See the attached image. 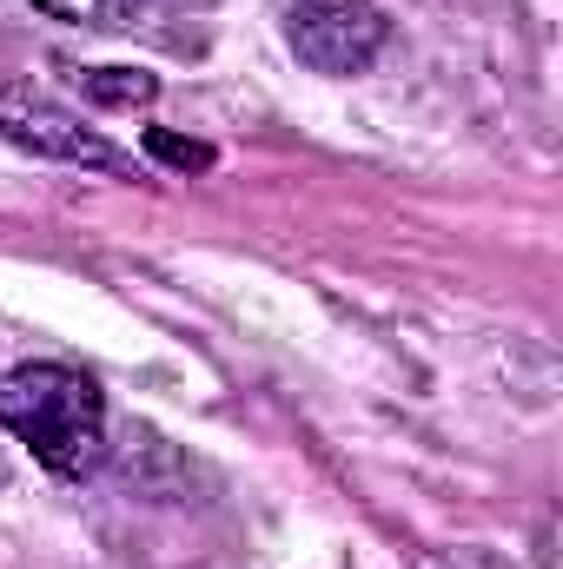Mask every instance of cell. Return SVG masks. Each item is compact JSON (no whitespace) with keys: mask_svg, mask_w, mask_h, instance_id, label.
<instances>
[{"mask_svg":"<svg viewBox=\"0 0 563 569\" xmlns=\"http://www.w3.org/2000/svg\"><path fill=\"white\" fill-rule=\"evenodd\" d=\"M292 47L318 73H365L385 47V13L372 0H298Z\"/></svg>","mask_w":563,"mask_h":569,"instance_id":"cell-3","label":"cell"},{"mask_svg":"<svg viewBox=\"0 0 563 569\" xmlns=\"http://www.w3.org/2000/svg\"><path fill=\"white\" fill-rule=\"evenodd\" d=\"M33 7L67 27H120V20H134L140 0H33Z\"/></svg>","mask_w":563,"mask_h":569,"instance_id":"cell-5","label":"cell"},{"mask_svg":"<svg viewBox=\"0 0 563 569\" xmlns=\"http://www.w3.org/2000/svg\"><path fill=\"white\" fill-rule=\"evenodd\" d=\"M0 140L33 152V159H60L73 172H100V179H140L146 172L127 146H113L100 127H87L73 107H60L33 80H0Z\"/></svg>","mask_w":563,"mask_h":569,"instance_id":"cell-2","label":"cell"},{"mask_svg":"<svg viewBox=\"0 0 563 569\" xmlns=\"http://www.w3.org/2000/svg\"><path fill=\"white\" fill-rule=\"evenodd\" d=\"M0 430H13L53 477H87L107 450V398L73 365H20L0 378Z\"/></svg>","mask_w":563,"mask_h":569,"instance_id":"cell-1","label":"cell"},{"mask_svg":"<svg viewBox=\"0 0 563 569\" xmlns=\"http://www.w3.org/2000/svg\"><path fill=\"white\" fill-rule=\"evenodd\" d=\"M146 146H152L159 159H172V166H213V152H206V146H186V140H172V133H159V127L146 133Z\"/></svg>","mask_w":563,"mask_h":569,"instance_id":"cell-6","label":"cell"},{"mask_svg":"<svg viewBox=\"0 0 563 569\" xmlns=\"http://www.w3.org/2000/svg\"><path fill=\"white\" fill-rule=\"evenodd\" d=\"M80 87H87V100H107V107H152V93H159V80L134 73V67H87Z\"/></svg>","mask_w":563,"mask_h":569,"instance_id":"cell-4","label":"cell"}]
</instances>
